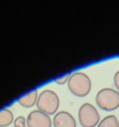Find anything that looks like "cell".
Masks as SVG:
<instances>
[{"label":"cell","mask_w":119,"mask_h":127,"mask_svg":"<svg viewBox=\"0 0 119 127\" xmlns=\"http://www.w3.org/2000/svg\"><path fill=\"white\" fill-rule=\"evenodd\" d=\"M70 92H72L77 97H84L87 96L92 90V81L88 75L84 72H75L70 76V80L67 82Z\"/></svg>","instance_id":"obj_1"},{"label":"cell","mask_w":119,"mask_h":127,"mask_svg":"<svg viewBox=\"0 0 119 127\" xmlns=\"http://www.w3.org/2000/svg\"><path fill=\"white\" fill-rule=\"evenodd\" d=\"M55 127H76L77 122L75 117L67 111H60L55 115L52 121Z\"/></svg>","instance_id":"obj_6"},{"label":"cell","mask_w":119,"mask_h":127,"mask_svg":"<svg viewBox=\"0 0 119 127\" xmlns=\"http://www.w3.org/2000/svg\"><path fill=\"white\" fill-rule=\"evenodd\" d=\"M26 123L27 127H51L53 125L50 116L40 110L31 111L26 118Z\"/></svg>","instance_id":"obj_5"},{"label":"cell","mask_w":119,"mask_h":127,"mask_svg":"<svg viewBox=\"0 0 119 127\" xmlns=\"http://www.w3.org/2000/svg\"><path fill=\"white\" fill-rule=\"evenodd\" d=\"M70 74H67V75H65L63 77H61V79H57L56 80V84H58V85H63V84H66V82H68V80H70Z\"/></svg>","instance_id":"obj_11"},{"label":"cell","mask_w":119,"mask_h":127,"mask_svg":"<svg viewBox=\"0 0 119 127\" xmlns=\"http://www.w3.org/2000/svg\"><path fill=\"white\" fill-rule=\"evenodd\" d=\"M99 112L91 103H83L78 110V120L82 127H96L99 123Z\"/></svg>","instance_id":"obj_4"},{"label":"cell","mask_w":119,"mask_h":127,"mask_svg":"<svg viewBox=\"0 0 119 127\" xmlns=\"http://www.w3.org/2000/svg\"><path fill=\"white\" fill-rule=\"evenodd\" d=\"M14 122V115L9 108H3L0 111V127H9Z\"/></svg>","instance_id":"obj_8"},{"label":"cell","mask_w":119,"mask_h":127,"mask_svg":"<svg viewBox=\"0 0 119 127\" xmlns=\"http://www.w3.org/2000/svg\"><path fill=\"white\" fill-rule=\"evenodd\" d=\"M98 127H119V121L114 115H109L98 123Z\"/></svg>","instance_id":"obj_9"},{"label":"cell","mask_w":119,"mask_h":127,"mask_svg":"<svg viewBox=\"0 0 119 127\" xmlns=\"http://www.w3.org/2000/svg\"><path fill=\"white\" fill-rule=\"evenodd\" d=\"M37 98H39L37 90H32V91L27 92L26 95H24L22 97H20L19 98V103L22 107L30 108V107H32V106H35L37 103Z\"/></svg>","instance_id":"obj_7"},{"label":"cell","mask_w":119,"mask_h":127,"mask_svg":"<svg viewBox=\"0 0 119 127\" xmlns=\"http://www.w3.org/2000/svg\"><path fill=\"white\" fill-rule=\"evenodd\" d=\"M14 127H27L26 123V118L22 116H19L14 120Z\"/></svg>","instance_id":"obj_10"},{"label":"cell","mask_w":119,"mask_h":127,"mask_svg":"<svg viewBox=\"0 0 119 127\" xmlns=\"http://www.w3.org/2000/svg\"><path fill=\"white\" fill-rule=\"evenodd\" d=\"M114 86H115V89H117V91L119 92V70L115 72V75H114Z\"/></svg>","instance_id":"obj_12"},{"label":"cell","mask_w":119,"mask_h":127,"mask_svg":"<svg viewBox=\"0 0 119 127\" xmlns=\"http://www.w3.org/2000/svg\"><path fill=\"white\" fill-rule=\"evenodd\" d=\"M37 108L42 112H45L46 115H56L57 110L60 107V98L58 95L52 91V90H43L40 92L39 98H37V103H36Z\"/></svg>","instance_id":"obj_2"},{"label":"cell","mask_w":119,"mask_h":127,"mask_svg":"<svg viewBox=\"0 0 119 127\" xmlns=\"http://www.w3.org/2000/svg\"><path fill=\"white\" fill-rule=\"evenodd\" d=\"M96 102L104 111H114L119 107V92L114 89H102L96 96Z\"/></svg>","instance_id":"obj_3"}]
</instances>
